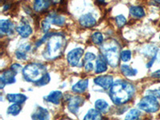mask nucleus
<instances>
[{
  "label": "nucleus",
  "instance_id": "10",
  "mask_svg": "<svg viewBox=\"0 0 160 120\" xmlns=\"http://www.w3.org/2000/svg\"><path fill=\"white\" fill-rule=\"evenodd\" d=\"M14 30H15V25L9 19L0 20V32H1V35H11L14 33Z\"/></svg>",
  "mask_w": 160,
  "mask_h": 120
},
{
  "label": "nucleus",
  "instance_id": "6",
  "mask_svg": "<svg viewBox=\"0 0 160 120\" xmlns=\"http://www.w3.org/2000/svg\"><path fill=\"white\" fill-rule=\"evenodd\" d=\"M84 54V50L81 48H75V49L71 50L68 54L67 59L70 66L75 68L78 67V63L80 62V59L82 57Z\"/></svg>",
  "mask_w": 160,
  "mask_h": 120
},
{
  "label": "nucleus",
  "instance_id": "33",
  "mask_svg": "<svg viewBox=\"0 0 160 120\" xmlns=\"http://www.w3.org/2000/svg\"><path fill=\"white\" fill-rule=\"evenodd\" d=\"M95 59H96V55L91 52L86 53V55H84V61L85 62H91Z\"/></svg>",
  "mask_w": 160,
  "mask_h": 120
},
{
  "label": "nucleus",
  "instance_id": "14",
  "mask_svg": "<svg viewBox=\"0 0 160 120\" xmlns=\"http://www.w3.org/2000/svg\"><path fill=\"white\" fill-rule=\"evenodd\" d=\"M108 71V62L102 55H99L96 58L95 63V74H102Z\"/></svg>",
  "mask_w": 160,
  "mask_h": 120
},
{
  "label": "nucleus",
  "instance_id": "43",
  "mask_svg": "<svg viewBox=\"0 0 160 120\" xmlns=\"http://www.w3.org/2000/svg\"><path fill=\"white\" fill-rule=\"evenodd\" d=\"M159 38H160V36H159Z\"/></svg>",
  "mask_w": 160,
  "mask_h": 120
},
{
  "label": "nucleus",
  "instance_id": "22",
  "mask_svg": "<svg viewBox=\"0 0 160 120\" xmlns=\"http://www.w3.org/2000/svg\"><path fill=\"white\" fill-rule=\"evenodd\" d=\"M95 109L98 110L101 113H105L108 111V108H109V104L106 102L104 99H98L95 101Z\"/></svg>",
  "mask_w": 160,
  "mask_h": 120
},
{
  "label": "nucleus",
  "instance_id": "28",
  "mask_svg": "<svg viewBox=\"0 0 160 120\" xmlns=\"http://www.w3.org/2000/svg\"><path fill=\"white\" fill-rule=\"evenodd\" d=\"M131 58V51L130 50H123L120 52V59L122 62H127Z\"/></svg>",
  "mask_w": 160,
  "mask_h": 120
},
{
  "label": "nucleus",
  "instance_id": "40",
  "mask_svg": "<svg viewBox=\"0 0 160 120\" xmlns=\"http://www.w3.org/2000/svg\"><path fill=\"white\" fill-rule=\"evenodd\" d=\"M51 1L53 4H57L59 2V0H51Z\"/></svg>",
  "mask_w": 160,
  "mask_h": 120
},
{
  "label": "nucleus",
  "instance_id": "38",
  "mask_svg": "<svg viewBox=\"0 0 160 120\" xmlns=\"http://www.w3.org/2000/svg\"><path fill=\"white\" fill-rule=\"evenodd\" d=\"M156 55H155V56H154V57H152V58H151V61H150V62H148V63H147V68H151V67H152V65H153V64H154V62H155V59H156V58H157Z\"/></svg>",
  "mask_w": 160,
  "mask_h": 120
},
{
  "label": "nucleus",
  "instance_id": "29",
  "mask_svg": "<svg viewBox=\"0 0 160 120\" xmlns=\"http://www.w3.org/2000/svg\"><path fill=\"white\" fill-rule=\"evenodd\" d=\"M50 81H51V76H50V75L48 73H47V74H46L38 82L35 83V85L37 86V87H42V86H45L47 85V84L49 83Z\"/></svg>",
  "mask_w": 160,
  "mask_h": 120
},
{
  "label": "nucleus",
  "instance_id": "4",
  "mask_svg": "<svg viewBox=\"0 0 160 120\" xmlns=\"http://www.w3.org/2000/svg\"><path fill=\"white\" fill-rule=\"evenodd\" d=\"M22 76L25 81L36 83L48 73L46 66L38 62H31L22 68Z\"/></svg>",
  "mask_w": 160,
  "mask_h": 120
},
{
  "label": "nucleus",
  "instance_id": "13",
  "mask_svg": "<svg viewBox=\"0 0 160 120\" xmlns=\"http://www.w3.org/2000/svg\"><path fill=\"white\" fill-rule=\"evenodd\" d=\"M50 117L49 112L46 108H42L41 106H37L35 111L31 114V118L32 119H48Z\"/></svg>",
  "mask_w": 160,
  "mask_h": 120
},
{
  "label": "nucleus",
  "instance_id": "7",
  "mask_svg": "<svg viewBox=\"0 0 160 120\" xmlns=\"http://www.w3.org/2000/svg\"><path fill=\"white\" fill-rule=\"evenodd\" d=\"M15 75L16 73L14 72L11 68L9 70L4 71L0 75V88L3 89L6 85L15 83L16 82Z\"/></svg>",
  "mask_w": 160,
  "mask_h": 120
},
{
  "label": "nucleus",
  "instance_id": "17",
  "mask_svg": "<svg viewBox=\"0 0 160 120\" xmlns=\"http://www.w3.org/2000/svg\"><path fill=\"white\" fill-rule=\"evenodd\" d=\"M51 4V0H34L33 9L36 12H42L50 8Z\"/></svg>",
  "mask_w": 160,
  "mask_h": 120
},
{
  "label": "nucleus",
  "instance_id": "36",
  "mask_svg": "<svg viewBox=\"0 0 160 120\" xmlns=\"http://www.w3.org/2000/svg\"><path fill=\"white\" fill-rule=\"evenodd\" d=\"M11 68V69L14 72L16 73V74H18L19 71H22V66L20 65V64H18V63H13L12 65L11 66V68Z\"/></svg>",
  "mask_w": 160,
  "mask_h": 120
},
{
  "label": "nucleus",
  "instance_id": "30",
  "mask_svg": "<svg viewBox=\"0 0 160 120\" xmlns=\"http://www.w3.org/2000/svg\"><path fill=\"white\" fill-rule=\"evenodd\" d=\"M51 22L47 18L42 20V22H41V28H42V31L44 34L49 32L50 29H51Z\"/></svg>",
  "mask_w": 160,
  "mask_h": 120
},
{
  "label": "nucleus",
  "instance_id": "39",
  "mask_svg": "<svg viewBox=\"0 0 160 120\" xmlns=\"http://www.w3.org/2000/svg\"><path fill=\"white\" fill-rule=\"evenodd\" d=\"M151 76L154 77V78H160V70L158 71H156L155 72L152 73V75Z\"/></svg>",
  "mask_w": 160,
  "mask_h": 120
},
{
  "label": "nucleus",
  "instance_id": "19",
  "mask_svg": "<svg viewBox=\"0 0 160 120\" xmlns=\"http://www.w3.org/2000/svg\"><path fill=\"white\" fill-rule=\"evenodd\" d=\"M88 84H89L88 79H82L73 86L71 90L73 92L77 93V94H82L85 92L86 90L88 89Z\"/></svg>",
  "mask_w": 160,
  "mask_h": 120
},
{
  "label": "nucleus",
  "instance_id": "11",
  "mask_svg": "<svg viewBox=\"0 0 160 120\" xmlns=\"http://www.w3.org/2000/svg\"><path fill=\"white\" fill-rule=\"evenodd\" d=\"M15 30H16L17 33H18V35L22 37V38H28L29 36H31L33 33L32 28H31L28 22H22L20 24H18V26H17Z\"/></svg>",
  "mask_w": 160,
  "mask_h": 120
},
{
  "label": "nucleus",
  "instance_id": "2",
  "mask_svg": "<svg viewBox=\"0 0 160 120\" xmlns=\"http://www.w3.org/2000/svg\"><path fill=\"white\" fill-rule=\"evenodd\" d=\"M65 35L62 33H50L42 56L48 61H53L62 56L66 48Z\"/></svg>",
  "mask_w": 160,
  "mask_h": 120
},
{
  "label": "nucleus",
  "instance_id": "35",
  "mask_svg": "<svg viewBox=\"0 0 160 120\" xmlns=\"http://www.w3.org/2000/svg\"><path fill=\"white\" fill-rule=\"evenodd\" d=\"M18 50H19L21 51H23L25 53H28L31 50V46L29 43H23L21 46H19V48H18Z\"/></svg>",
  "mask_w": 160,
  "mask_h": 120
},
{
  "label": "nucleus",
  "instance_id": "25",
  "mask_svg": "<svg viewBox=\"0 0 160 120\" xmlns=\"http://www.w3.org/2000/svg\"><path fill=\"white\" fill-rule=\"evenodd\" d=\"M21 111H22L21 104L13 103L12 105H11L8 108L7 113H8V115H12V116H16V115H18L21 112Z\"/></svg>",
  "mask_w": 160,
  "mask_h": 120
},
{
  "label": "nucleus",
  "instance_id": "8",
  "mask_svg": "<svg viewBox=\"0 0 160 120\" xmlns=\"http://www.w3.org/2000/svg\"><path fill=\"white\" fill-rule=\"evenodd\" d=\"M94 82L97 86H99L104 90H110L114 84V78L111 75H101L94 79Z\"/></svg>",
  "mask_w": 160,
  "mask_h": 120
},
{
  "label": "nucleus",
  "instance_id": "21",
  "mask_svg": "<svg viewBox=\"0 0 160 120\" xmlns=\"http://www.w3.org/2000/svg\"><path fill=\"white\" fill-rule=\"evenodd\" d=\"M102 113L98 111L96 109H91L88 111V112L87 113V115L84 116V119H102Z\"/></svg>",
  "mask_w": 160,
  "mask_h": 120
},
{
  "label": "nucleus",
  "instance_id": "1",
  "mask_svg": "<svg viewBox=\"0 0 160 120\" xmlns=\"http://www.w3.org/2000/svg\"><path fill=\"white\" fill-rule=\"evenodd\" d=\"M135 95V86L126 80H117L109 91V96L113 103L117 106L126 104Z\"/></svg>",
  "mask_w": 160,
  "mask_h": 120
},
{
  "label": "nucleus",
  "instance_id": "32",
  "mask_svg": "<svg viewBox=\"0 0 160 120\" xmlns=\"http://www.w3.org/2000/svg\"><path fill=\"white\" fill-rule=\"evenodd\" d=\"M15 57H16L17 59L24 61V60H26L28 58V53H25L23 52V51L17 50V51H15Z\"/></svg>",
  "mask_w": 160,
  "mask_h": 120
},
{
  "label": "nucleus",
  "instance_id": "23",
  "mask_svg": "<svg viewBox=\"0 0 160 120\" xmlns=\"http://www.w3.org/2000/svg\"><path fill=\"white\" fill-rule=\"evenodd\" d=\"M121 72H122V74H123V75H125V76L131 77L136 75L137 73H138V71H137V69L131 68L130 66L123 64V65L121 66Z\"/></svg>",
  "mask_w": 160,
  "mask_h": 120
},
{
  "label": "nucleus",
  "instance_id": "20",
  "mask_svg": "<svg viewBox=\"0 0 160 120\" xmlns=\"http://www.w3.org/2000/svg\"><path fill=\"white\" fill-rule=\"evenodd\" d=\"M130 15L134 18H141L145 16V11L140 6H131L129 9Z\"/></svg>",
  "mask_w": 160,
  "mask_h": 120
},
{
  "label": "nucleus",
  "instance_id": "16",
  "mask_svg": "<svg viewBox=\"0 0 160 120\" xmlns=\"http://www.w3.org/2000/svg\"><path fill=\"white\" fill-rule=\"evenodd\" d=\"M7 98L10 102L12 103L22 104L28 100V96H26L22 93H15V94L10 93L7 95Z\"/></svg>",
  "mask_w": 160,
  "mask_h": 120
},
{
  "label": "nucleus",
  "instance_id": "26",
  "mask_svg": "<svg viewBox=\"0 0 160 120\" xmlns=\"http://www.w3.org/2000/svg\"><path fill=\"white\" fill-rule=\"evenodd\" d=\"M91 40H92L93 43L96 44V45H101L103 43V35L101 32H95L91 35Z\"/></svg>",
  "mask_w": 160,
  "mask_h": 120
},
{
  "label": "nucleus",
  "instance_id": "34",
  "mask_svg": "<svg viewBox=\"0 0 160 120\" xmlns=\"http://www.w3.org/2000/svg\"><path fill=\"white\" fill-rule=\"evenodd\" d=\"M147 95L154 96L156 98H160V89L149 90V91H147Z\"/></svg>",
  "mask_w": 160,
  "mask_h": 120
},
{
  "label": "nucleus",
  "instance_id": "31",
  "mask_svg": "<svg viewBox=\"0 0 160 120\" xmlns=\"http://www.w3.org/2000/svg\"><path fill=\"white\" fill-rule=\"evenodd\" d=\"M115 22H116V24L118 28H121L124 27L126 23H127V18L124 17V15H119L115 17Z\"/></svg>",
  "mask_w": 160,
  "mask_h": 120
},
{
  "label": "nucleus",
  "instance_id": "27",
  "mask_svg": "<svg viewBox=\"0 0 160 120\" xmlns=\"http://www.w3.org/2000/svg\"><path fill=\"white\" fill-rule=\"evenodd\" d=\"M141 116V112L137 109H131L129 112L126 115L125 119L132 120V119H138Z\"/></svg>",
  "mask_w": 160,
  "mask_h": 120
},
{
  "label": "nucleus",
  "instance_id": "37",
  "mask_svg": "<svg viewBox=\"0 0 160 120\" xmlns=\"http://www.w3.org/2000/svg\"><path fill=\"white\" fill-rule=\"evenodd\" d=\"M84 68H85V71H88V72H91L94 70V66L91 62H87V63L84 66Z\"/></svg>",
  "mask_w": 160,
  "mask_h": 120
},
{
  "label": "nucleus",
  "instance_id": "5",
  "mask_svg": "<svg viewBox=\"0 0 160 120\" xmlns=\"http://www.w3.org/2000/svg\"><path fill=\"white\" fill-rule=\"evenodd\" d=\"M138 108L147 113H155L159 110L160 104L155 97L147 95L140 100Z\"/></svg>",
  "mask_w": 160,
  "mask_h": 120
},
{
  "label": "nucleus",
  "instance_id": "15",
  "mask_svg": "<svg viewBox=\"0 0 160 120\" xmlns=\"http://www.w3.org/2000/svg\"><path fill=\"white\" fill-rule=\"evenodd\" d=\"M62 93L59 91H53L49 95L44 97V99L47 102H51L55 105H58L62 98Z\"/></svg>",
  "mask_w": 160,
  "mask_h": 120
},
{
  "label": "nucleus",
  "instance_id": "24",
  "mask_svg": "<svg viewBox=\"0 0 160 120\" xmlns=\"http://www.w3.org/2000/svg\"><path fill=\"white\" fill-rule=\"evenodd\" d=\"M158 50L156 47L152 45H148L146 46L145 48L142 50V53L143 55H145L146 56H150V57H154L157 55Z\"/></svg>",
  "mask_w": 160,
  "mask_h": 120
},
{
  "label": "nucleus",
  "instance_id": "42",
  "mask_svg": "<svg viewBox=\"0 0 160 120\" xmlns=\"http://www.w3.org/2000/svg\"><path fill=\"white\" fill-rule=\"evenodd\" d=\"M154 1H155V2H156L157 3L160 4V0H154Z\"/></svg>",
  "mask_w": 160,
  "mask_h": 120
},
{
  "label": "nucleus",
  "instance_id": "41",
  "mask_svg": "<svg viewBox=\"0 0 160 120\" xmlns=\"http://www.w3.org/2000/svg\"><path fill=\"white\" fill-rule=\"evenodd\" d=\"M98 1L100 3H104V2H105V0H98Z\"/></svg>",
  "mask_w": 160,
  "mask_h": 120
},
{
  "label": "nucleus",
  "instance_id": "12",
  "mask_svg": "<svg viewBox=\"0 0 160 120\" xmlns=\"http://www.w3.org/2000/svg\"><path fill=\"white\" fill-rule=\"evenodd\" d=\"M79 24L85 28H93L96 25L97 21L91 14H85L79 18Z\"/></svg>",
  "mask_w": 160,
  "mask_h": 120
},
{
  "label": "nucleus",
  "instance_id": "3",
  "mask_svg": "<svg viewBox=\"0 0 160 120\" xmlns=\"http://www.w3.org/2000/svg\"><path fill=\"white\" fill-rule=\"evenodd\" d=\"M106 61L111 68H116L119 64L120 46L115 39H108L100 48Z\"/></svg>",
  "mask_w": 160,
  "mask_h": 120
},
{
  "label": "nucleus",
  "instance_id": "18",
  "mask_svg": "<svg viewBox=\"0 0 160 120\" xmlns=\"http://www.w3.org/2000/svg\"><path fill=\"white\" fill-rule=\"evenodd\" d=\"M46 18L49 20L51 24L58 26V27H62L66 22L65 18L61 15H58L55 12H51Z\"/></svg>",
  "mask_w": 160,
  "mask_h": 120
},
{
  "label": "nucleus",
  "instance_id": "9",
  "mask_svg": "<svg viewBox=\"0 0 160 120\" xmlns=\"http://www.w3.org/2000/svg\"><path fill=\"white\" fill-rule=\"evenodd\" d=\"M84 104V98L81 96H73L68 101V110L72 114L76 115L78 112V110L81 108V106Z\"/></svg>",
  "mask_w": 160,
  "mask_h": 120
}]
</instances>
